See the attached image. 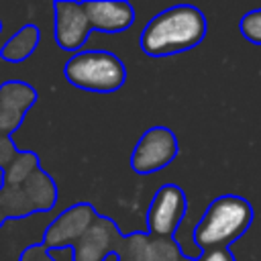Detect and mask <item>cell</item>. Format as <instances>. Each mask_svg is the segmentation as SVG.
I'll list each match as a JSON object with an SVG mask.
<instances>
[{"label": "cell", "mask_w": 261, "mask_h": 261, "mask_svg": "<svg viewBox=\"0 0 261 261\" xmlns=\"http://www.w3.org/2000/svg\"><path fill=\"white\" fill-rule=\"evenodd\" d=\"M59 200L55 179L41 167L35 151L20 149L16 159L2 171L0 184V228L6 220L49 212Z\"/></svg>", "instance_id": "obj_1"}, {"label": "cell", "mask_w": 261, "mask_h": 261, "mask_svg": "<svg viewBox=\"0 0 261 261\" xmlns=\"http://www.w3.org/2000/svg\"><path fill=\"white\" fill-rule=\"evenodd\" d=\"M208 22L200 8L175 4L157 12L141 31L139 45L149 57H169L186 53L206 37Z\"/></svg>", "instance_id": "obj_2"}, {"label": "cell", "mask_w": 261, "mask_h": 261, "mask_svg": "<svg viewBox=\"0 0 261 261\" xmlns=\"http://www.w3.org/2000/svg\"><path fill=\"white\" fill-rule=\"evenodd\" d=\"M253 222V206L237 194L214 198L192 230L196 249L214 251L228 249L230 243L241 239Z\"/></svg>", "instance_id": "obj_3"}, {"label": "cell", "mask_w": 261, "mask_h": 261, "mask_svg": "<svg viewBox=\"0 0 261 261\" xmlns=\"http://www.w3.org/2000/svg\"><path fill=\"white\" fill-rule=\"evenodd\" d=\"M63 75L80 90L110 94L124 86L126 67L122 59L110 51H80L65 61Z\"/></svg>", "instance_id": "obj_4"}, {"label": "cell", "mask_w": 261, "mask_h": 261, "mask_svg": "<svg viewBox=\"0 0 261 261\" xmlns=\"http://www.w3.org/2000/svg\"><path fill=\"white\" fill-rule=\"evenodd\" d=\"M186 212H188L186 192L175 184H163L153 194L145 214L147 234L157 239H173L186 218Z\"/></svg>", "instance_id": "obj_5"}, {"label": "cell", "mask_w": 261, "mask_h": 261, "mask_svg": "<svg viewBox=\"0 0 261 261\" xmlns=\"http://www.w3.org/2000/svg\"><path fill=\"white\" fill-rule=\"evenodd\" d=\"M177 151L179 143L175 133L169 126L155 124L139 137L130 153V169L141 175L161 171L177 157Z\"/></svg>", "instance_id": "obj_6"}, {"label": "cell", "mask_w": 261, "mask_h": 261, "mask_svg": "<svg viewBox=\"0 0 261 261\" xmlns=\"http://www.w3.org/2000/svg\"><path fill=\"white\" fill-rule=\"evenodd\" d=\"M98 212L92 202H75L67 206L63 212H59L49 226L43 232L41 243L47 249H59V247H73L84 232L92 226Z\"/></svg>", "instance_id": "obj_7"}, {"label": "cell", "mask_w": 261, "mask_h": 261, "mask_svg": "<svg viewBox=\"0 0 261 261\" xmlns=\"http://www.w3.org/2000/svg\"><path fill=\"white\" fill-rule=\"evenodd\" d=\"M53 16H55L53 37L57 47L65 53H80L92 33L84 4L73 0H55Z\"/></svg>", "instance_id": "obj_8"}, {"label": "cell", "mask_w": 261, "mask_h": 261, "mask_svg": "<svg viewBox=\"0 0 261 261\" xmlns=\"http://www.w3.org/2000/svg\"><path fill=\"white\" fill-rule=\"evenodd\" d=\"M39 92L22 80H6L0 84V137H12L22 124L27 112L37 104Z\"/></svg>", "instance_id": "obj_9"}, {"label": "cell", "mask_w": 261, "mask_h": 261, "mask_svg": "<svg viewBox=\"0 0 261 261\" xmlns=\"http://www.w3.org/2000/svg\"><path fill=\"white\" fill-rule=\"evenodd\" d=\"M120 237L122 232L118 224L110 216L98 214L92 226L73 245L75 261H104L108 253H114Z\"/></svg>", "instance_id": "obj_10"}, {"label": "cell", "mask_w": 261, "mask_h": 261, "mask_svg": "<svg viewBox=\"0 0 261 261\" xmlns=\"http://www.w3.org/2000/svg\"><path fill=\"white\" fill-rule=\"evenodd\" d=\"M84 10L88 14L92 31L116 35L133 27L137 12L130 6V2L124 0H90L82 2Z\"/></svg>", "instance_id": "obj_11"}, {"label": "cell", "mask_w": 261, "mask_h": 261, "mask_svg": "<svg viewBox=\"0 0 261 261\" xmlns=\"http://www.w3.org/2000/svg\"><path fill=\"white\" fill-rule=\"evenodd\" d=\"M39 43H41V29L35 22H27L12 37L4 41V45L0 47V59L8 63H20L37 51Z\"/></svg>", "instance_id": "obj_12"}, {"label": "cell", "mask_w": 261, "mask_h": 261, "mask_svg": "<svg viewBox=\"0 0 261 261\" xmlns=\"http://www.w3.org/2000/svg\"><path fill=\"white\" fill-rule=\"evenodd\" d=\"M181 249L173 239H157L149 237L141 261H181Z\"/></svg>", "instance_id": "obj_13"}, {"label": "cell", "mask_w": 261, "mask_h": 261, "mask_svg": "<svg viewBox=\"0 0 261 261\" xmlns=\"http://www.w3.org/2000/svg\"><path fill=\"white\" fill-rule=\"evenodd\" d=\"M239 29H241V35L249 43L261 45V8H253V10L245 12L239 22Z\"/></svg>", "instance_id": "obj_14"}, {"label": "cell", "mask_w": 261, "mask_h": 261, "mask_svg": "<svg viewBox=\"0 0 261 261\" xmlns=\"http://www.w3.org/2000/svg\"><path fill=\"white\" fill-rule=\"evenodd\" d=\"M18 151L20 149L12 143V137H0V173L16 159Z\"/></svg>", "instance_id": "obj_15"}, {"label": "cell", "mask_w": 261, "mask_h": 261, "mask_svg": "<svg viewBox=\"0 0 261 261\" xmlns=\"http://www.w3.org/2000/svg\"><path fill=\"white\" fill-rule=\"evenodd\" d=\"M18 261H53V257L43 243H35L22 249V253L18 255Z\"/></svg>", "instance_id": "obj_16"}, {"label": "cell", "mask_w": 261, "mask_h": 261, "mask_svg": "<svg viewBox=\"0 0 261 261\" xmlns=\"http://www.w3.org/2000/svg\"><path fill=\"white\" fill-rule=\"evenodd\" d=\"M196 261H234L230 249H214V251H204Z\"/></svg>", "instance_id": "obj_17"}, {"label": "cell", "mask_w": 261, "mask_h": 261, "mask_svg": "<svg viewBox=\"0 0 261 261\" xmlns=\"http://www.w3.org/2000/svg\"><path fill=\"white\" fill-rule=\"evenodd\" d=\"M53 261H75V251L73 247H59V249H49Z\"/></svg>", "instance_id": "obj_18"}, {"label": "cell", "mask_w": 261, "mask_h": 261, "mask_svg": "<svg viewBox=\"0 0 261 261\" xmlns=\"http://www.w3.org/2000/svg\"><path fill=\"white\" fill-rule=\"evenodd\" d=\"M181 261H196V259H188V257H181Z\"/></svg>", "instance_id": "obj_19"}]
</instances>
